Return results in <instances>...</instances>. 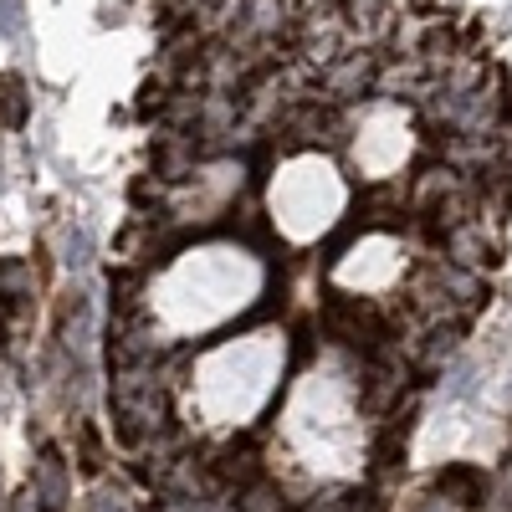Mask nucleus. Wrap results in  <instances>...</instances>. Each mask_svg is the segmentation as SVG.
<instances>
[{"label": "nucleus", "instance_id": "f257e3e1", "mask_svg": "<svg viewBox=\"0 0 512 512\" xmlns=\"http://www.w3.org/2000/svg\"><path fill=\"white\" fill-rule=\"evenodd\" d=\"M267 292V262L241 241H200L154 272L149 318L169 338H205L221 323L256 308Z\"/></svg>", "mask_w": 512, "mask_h": 512}, {"label": "nucleus", "instance_id": "f03ea898", "mask_svg": "<svg viewBox=\"0 0 512 512\" xmlns=\"http://www.w3.org/2000/svg\"><path fill=\"white\" fill-rule=\"evenodd\" d=\"M282 369H287V333L251 328L241 338H226V344L205 349L195 359L190 379H195V400L210 420L246 425V415H256L272 400Z\"/></svg>", "mask_w": 512, "mask_h": 512}, {"label": "nucleus", "instance_id": "7ed1b4c3", "mask_svg": "<svg viewBox=\"0 0 512 512\" xmlns=\"http://www.w3.org/2000/svg\"><path fill=\"white\" fill-rule=\"evenodd\" d=\"M349 210V180L338 169L333 154L303 149V154H287L272 180H267V216L272 231L287 246H313L323 241Z\"/></svg>", "mask_w": 512, "mask_h": 512}, {"label": "nucleus", "instance_id": "20e7f679", "mask_svg": "<svg viewBox=\"0 0 512 512\" xmlns=\"http://www.w3.org/2000/svg\"><path fill=\"white\" fill-rule=\"evenodd\" d=\"M420 149V134L400 103L379 98V103H364L354 113V128H349V164L359 169L364 180H395L400 169L415 159Z\"/></svg>", "mask_w": 512, "mask_h": 512}, {"label": "nucleus", "instance_id": "39448f33", "mask_svg": "<svg viewBox=\"0 0 512 512\" xmlns=\"http://www.w3.org/2000/svg\"><path fill=\"white\" fill-rule=\"evenodd\" d=\"M333 287L349 297H384L395 292L405 277V246L390 231H364L359 241L344 246V256L333 262Z\"/></svg>", "mask_w": 512, "mask_h": 512}, {"label": "nucleus", "instance_id": "423d86ee", "mask_svg": "<svg viewBox=\"0 0 512 512\" xmlns=\"http://www.w3.org/2000/svg\"><path fill=\"white\" fill-rule=\"evenodd\" d=\"M36 502L47 507V512H62L67 507V497H72V487H67V461L57 456V451H41V461H36Z\"/></svg>", "mask_w": 512, "mask_h": 512}, {"label": "nucleus", "instance_id": "0eeeda50", "mask_svg": "<svg viewBox=\"0 0 512 512\" xmlns=\"http://www.w3.org/2000/svg\"><path fill=\"white\" fill-rule=\"evenodd\" d=\"M446 251L456 256V267H482V262H487V251H492V241L482 236V221H466V226L451 231Z\"/></svg>", "mask_w": 512, "mask_h": 512}, {"label": "nucleus", "instance_id": "6e6552de", "mask_svg": "<svg viewBox=\"0 0 512 512\" xmlns=\"http://www.w3.org/2000/svg\"><path fill=\"white\" fill-rule=\"evenodd\" d=\"M88 512H123V497H118V492H108V487H98V492H93V502H88Z\"/></svg>", "mask_w": 512, "mask_h": 512}]
</instances>
